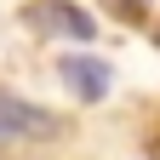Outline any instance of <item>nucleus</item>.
I'll return each instance as SVG.
<instances>
[{"mask_svg": "<svg viewBox=\"0 0 160 160\" xmlns=\"http://www.w3.org/2000/svg\"><path fill=\"white\" fill-rule=\"evenodd\" d=\"M57 74H63V86L80 97V103H103V97H109V86H114V69L103 63V57H63V69H57Z\"/></svg>", "mask_w": 160, "mask_h": 160, "instance_id": "7ed1b4c3", "label": "nucleus"}, {"mask_svg": "<svg viewBox=\"0 0 160 160\" xmlns=\"http://www.w3.org/2000/svg\"><path fill=\"white\" fill-rule=\"evenodd\" d=\"M23 23L34 34H46V40H92L97 34L92 12L69 6V0H29V6H23Z\"/></svg>", "mask_w": 160, "mask_h": 160, "instance_id": "f257e3e1", "label": "nucleus"}, {"mask_svg": "<svg viewBox=\"0 0 160 160\" xmlns=\"http://www.w3.org/2000/svg\"><path fill=\"white\" fill-rule=\"evenodd\" d=\"M63 132V120L40 103H23V97L0 92V143H46V137Z\"/></svg>", "mask_w": 160, "mask_h": 160, "instance_id": "f03ea898", "label": "nucleus"}]
</instances>
